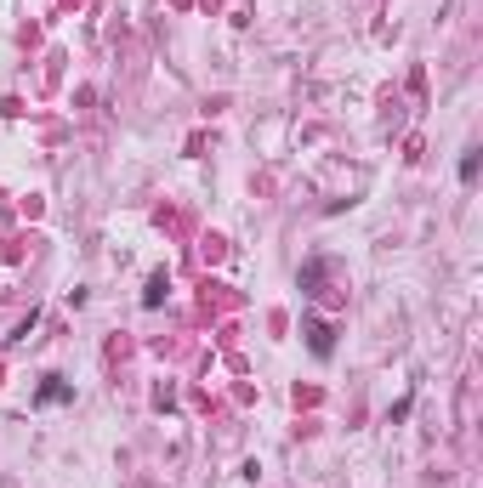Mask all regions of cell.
<instances>
[{
	"mask_svg": "<svg viewBox=\"0 0 483 488\" xmlns=\"http://www.w3.org/2000/svg\"><path fill=\"white\" fill-rule=\"evenodd\" d=\"M307 335H313V352H318V358H325V352H330V330H318V323H313V330H307Z\"/></svg>",
	"mask_w": 483,
	"mask_h": 488,
	"instance_id": "1",
	"label": "cell"
}]
</instances>
